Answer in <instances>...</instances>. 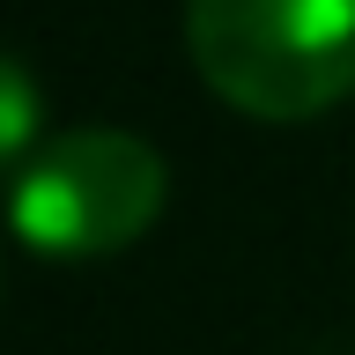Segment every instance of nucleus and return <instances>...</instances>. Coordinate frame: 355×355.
I'll return each instance as SVG.
<instances>
[{
  "label": "nucleus",
  "instance_id": "nucleus-1",
  "mask_svg": "<svg viewBox=\"0 0 355 355\" xmlns=\"http://www.w3.org/2000/svg\"><path fill=\"white\" fill-rule=\"evenodd\" d=\"M200 82L230 111L296 126L355 89V0H185Z\"/></svg>",
  "mask_w": 355,
  "mask_h": 355
},
{
  "label": "nucleus",
  "instance_id": "nucleus-3",
  "mask_svg": "<svg viewBox=\"0 0 355 355\" xmlns=\"http://www.w3.org/2000/svg\"><path fill=\"white\" fill-rule=\"evenodd\" d=\"M37 148H44V89L30 82L22 60L0 52V178H15Z\"/></svg>",
  "mask_w": 355,
  "mask_h": 355
},
{
  "label": "nucleus",
  "instance_id": "nucleus-2",
  "mask_svg": "<svg viewBox=\"0 0 355 355\" xmlns=\"http://www.w3.org/2000/svg\"><path fill=\"white\" fill-rule=\"evenodd\" d=\"M171 200L163 155L126 126H74L52 133L8 178V230L44 259H104L148 237Z\"/></svg>",
  "mask_w": 355,
  "mask_h": 355
}]
</instances>
